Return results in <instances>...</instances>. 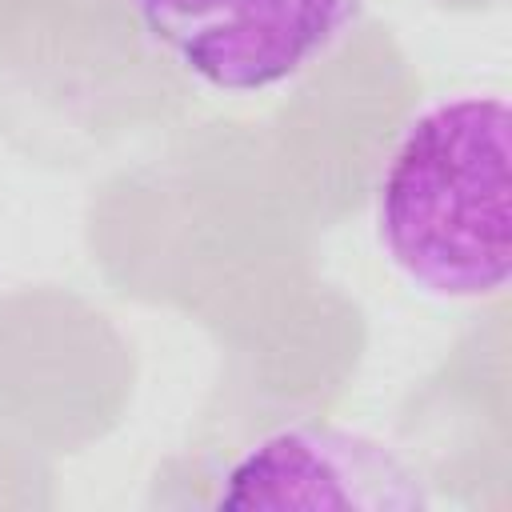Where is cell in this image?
Wrapping results in <instances>:
<instances>
[{"label": "cell", "instance_id": "6da1fadb", "mask_svg": "<svg viewBox=\"0 0 512 512\" xmlns=\"http://www.w3.org/2000/svg\"><path fill=\"white\" fill-rule=\"evenodd\" d=\"M388 264L424 296L484 300L508 284V104L456 92L416 112L372 192Z\"/></svg>", "mask_w": 512, "mask_h": 512}, {"label": "cell", "instance_id": "7a4b0ae2", "mask_svg": "<svg viewBox=\"0 0 512 512\" xmlns=\"http://www.w3.org/2000/svg\"><path fill=\"white\" fill-rule=\"evenodd\" d=\"M368 0H128L140 32L196 84L268 92L320 64Z\"/></svg>", "mask_w": 512, "mask_h": 512}, {"label": "cell", "instance_id": "3957f363", "mask_svg": "<svg viewBox=\"0 0 512 512\" xmlns=\"http://www.w3.org/2000/svg\"><path fill=\"white\" fill-rule=\"evenodd\" d=\"M428 496L376 436L340 424H284L248 444L216 480L212 508H364L412 512Z\"/></svg>", "mask_w": 512, "mask_h": 512}]
</instances>
